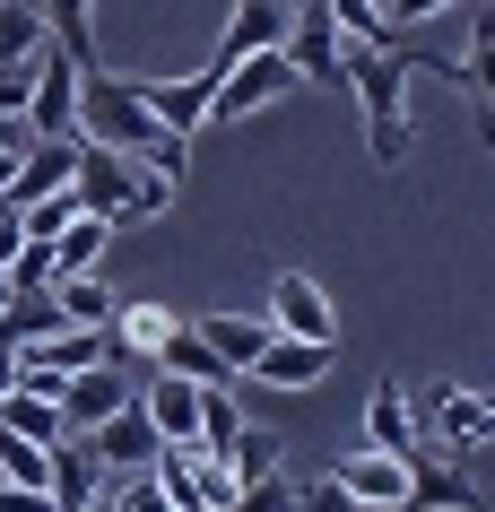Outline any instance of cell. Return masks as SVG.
Here are the masks:
<instances>
[{"label":"cell","mask_w":495,"mask_h":512,"mask_svg":"<svg viewBox=\"0 0 495 512\" xmlns=\"http://www.w3.org/2000/svg\"><path fill=\"white\" fill-rule=\"evenodd\" d=\"M174 191L165 174H148V165H131L122 148H96V139H79V165H70V200L79 209H96L105 226H131V217H165L174 209Z\"/></svg>","instance_id":"1"},{"label":"cell","mask_w":495,"mask_h":512,"mask_svg":"<svg viewBox=\"0 0 495 512\" xmlns=\"http://www.w3.org/2000/svg\"><path fill=\"white\" fill-rule=\"evenodd\" d=\"M409 70H426V61L409 53H365V44H348V87H357L365 105V148H374V165H400L409 157Z\"/></svg>","instance_id":"2"},{"label":"cell","mask_w":495,"mask_h":512,"mask_svg":"<svg viewBox=\"0 0 495 512\" xmlns=\"http://www.w3.org/2000/svg\"><path fill=\"white\" fill-rule=\"evenodd\" d=\"M157 131H165V122H148V105L131 96V79H113V70H87V79H79V139L139 157Z\"/></svg>","instance_id":"3"},{"label":"cell","mask_w":495,"mask_h":512,"mask_svg":"<svg viewBox=\"0 0 495 512\" xmlns=\"http://www.w3.org/2000/svg\"><path fill=\"white\" fill-rule=\"evenodd\" d=\"M148 478L165 486V504H174V512H226V504H235V469H226L218 452H200V443H165Z\"/></svg>","instance_id":"4"},{"label":"cell","mask_w":495,"mask_h":512,"mask_svg":"<svg viewBox=\"0 0 495 512\" xmlns=\"http://www.w3.org/2000/svg\"><path fill=\"white\" fill-rule=\"evenodd\" d=\"M296 87H304V79H296V61L270 44V53H244L218 87H209V113H218V122H252V113H270L278 96H296Z\"/></svg>","instance_id":"5"},{"label":"cell","mask_w":495,"mask_h":512,"mask_svg":"<svg viewBox=\"0 0 495 512\" xmlns=\"http://www.w3.org/2000/svg\"><path fill=\"white\" fill-rule=\"evenodd\" d=\"M79 61L61 53V44H44V53H35V96H27V113H18V122H27L35 139H79Z\"/></svg>","instance_id":"6"},{"label":"cell","mask_w":495,"mask_h":512,"mask_svg":"<svg viewBox=\"0 0 495 512\" xmlns=\"http://www.w3.org/2000/svg\"><path fill=\"white\" fill-rule=\"evenodd\" d=\"M261 322H270V339H322V348H339V313H330L322 278H304V270H278L270 278Z\"/></svg>","instance_id":"7"},{"label":"cell","mask_w":495,"mask_h":512,"mask_svg":"<svg viewBox=\"0 0 495 512\" xmlns=\"http://www.w3.org/2000/svg\"><path fill=\"white\" fill-rule=\"evenodd\" d=\"M278 53L296 61V79H339V87H348V35L322 18V0H287V35H278Z\"/></svg>","instance_id":"8"},{"label":"cell","mask_w":495,"mask_h":512,"mask_svg":"<svg viewBox=\"0 0 495 512\" xmlns=\"http://www.w3.org/2000/svg\"><path fill=\"white\" fill-rule=\"evenodd\" d=\"M87 452H96V469L105 478H139V469H157V426H148V408H139V391L122 408H113L105 426H87Z\"/></svg>","instance_id":"9"},{"label":"cell","mask_w":495,"mask_h":512,"mask_svg":"<svg viewBox=\"0 0 495 512\" xmlns=\"http://www.w3.org/2000/svg\"><path fill=\"white\" fill-rule=\"evenodd\" d=\"M330 478H339V495H348L357 512H400V504H409V460L374 452V443H357Z\"/></svg>","instance_id":"10"},{"label":"cell","mask_w":495,"mask_h":512,"mask_svg":"<svg viewBox=\"0 0 495 512\" xmlns=\"http://www.w3.org/2000/svg\"><path fill=\"white\" fill-rule=\"evenodd\" d=\"M131 391H139V382L122 374V365H87V374H70V382L53 391V408H61V426H70V434H87V426H105Z\"/></svg>","instance_id":"11"},{"label":"cell","mask_w":495,"mask_h":512,"mask_svg":"<svg viewBox=\"0 0 495 512\" xmlns=\"http://www.w3.org/2000/svg\"><path fill=\"white\" fill-rule=\"evenodd\" d=\"M209 70H183V79H131V96L148 105V122H165V131L200 139V122H209Z\"/></svg>","instance_id":"12"},{"label":"cell","mask_w":495,"mask_h":512,"mask_svg":"<svg viewBox=\"0 0 495 512\" xmlns=\"http://www.w3.org/2000/svg\"><path fill=\"white\" fill-rule=\"evenodd\" d=\"M70 165H79V139H27V157H18L9 191H0V209H35V200L70 191Z\"/></svg>","instance_id":"13"},{"label":"cell","mask_w":495,"mask_h":512,"mask_svg":"<svg viewBox=\"0 0 495 512\" xmlns=\"http://www.w3.org/2000/svg\"><path fill=\"white\" fill-rule=\"evenodd\" d=\"M139 408H148L157 443H200V382H183V374H165V365H148V382H139Z\"/></svg>","instance_id":"14"},{"label":"cell","mask_w":495,"mask_h":512,"mask_svg":"<svg viewBox=\"0 0 495 512\" xmlns=\"http://www.w3.org/2000/svg\"><path fill=\"white\" fill-rule=\"evenodd\" d=\"M330 365H339V348H322V339H270V348L252 356L244 374H252V382H270V391H313Z\"/></svg>","instance_id":"15"},{"label":"cell","mask_w":495,"mask_h":512,"mask_svg":"<svg viewBox=\"0 0 495 512\" xmlns=\"http://www.w3.org/2000/svg\"><path fill=\"white\" fill-rule=\"evenodd\" d=\"M278 35H287V0H235V18L218 35V61H209V79H226L244 53H270Z\"/></svg>","instance_id":"16"},{"label":"cell","mask_w":495,"mask_h":512,"mask_svg":"<svg viewBox=\"0 0 495 512\" xmlns=\"http://www.w3.org/2000/svg\"><path fill=\"white\" fill-rule=\"evenodd\" d=\"M365 443L374 452H391V460H426V443H417V417H409V391L400 382H374V400H365Z\"/></svg>","instance_id":"17"},{"label":"cell","mask_w":495,"mask_h":512,"mask_svg":"<svg viewBox=\"0 0 495 512\" xmlns=\"http://www.w3.org/2000/svg\"><path fill=\"white\" fill-rule=\"evenodd\" d=\"M183 330V313L174 304H113V322H105V339H113V356H148L157 365V348Z\"/></svg>","instance_id":"18"},{"label":"cell","mask_w":495,"mask_h":512,"mask_svg":"<svg viewBox=\"0 0 495 512\" xmlns=\"http://www.w3.org/2000/svg\"><path fill=\"white\" fill-rule=\"evenodd\" d=\"M44 495H53V512H79L105 495V469H96V452H79L70 434L53 443V469H44Z\"/></svg>","instance_id":"19"},{"label":"cell","mask_w":495,"mask_h":512,"mask_svg":"<svg viewBox=\"0 0 495 512\" xmlns=\"http://www.w3.org/2000/svg\"><path fill=\"white\" fill-rule=\"evenodd\" d=\"M478 504H487V495H478L461 469H443V460H417V469H409V504H400V512H478Z\"/></svg>","instance_id":"20"},{"label":"cell","mask_w":495,"mask_h":512,"mask_svg":"<svg viewBox=\"0 0 495 512\" xmlns=\"http://www.w3.org/2000/svg\"><path fill=\"white\" fill-rule=\"evenodd\" d=\"M35 18H44V35H53L79 70H105V61H96V0H35Z\"/></svg>","instance_id":"21"},{"label":"cell","mask_w":495,"mask_h":512,"mask_svg":"<svg viewBox=\"0 0 495 512\" xmlns=\"http://www.w3.org/2000/svg\"><path fill=\"white\" fill-rule=\"evenodd\" d=\"M200 339H209V348H218V365L226 374H244L252 356L270 348V322H261V313H209V322H192Z\"/></svg>","instance_id":"22"},{"label":"cell","mask_w":495,"mask_h":512,"mask_svg":"<svg viewBox=\"0 0 495 512\" xmlns=\"http://www.w3.org/2000/svg\"><path fill=\"white\" fill-rule=\"evenodd\" d=\"M435 434L452 443V452H478V443L495 434V408L478 400V391H461V382H452V391H435Z\"/></svg>","instance_id":"23"},{"label":"cell","mask_w":495,"mask_h":512,"mask_svg":"<svg viewBox=\"0 0 495 512\" xmlns=\"http://www.w3.org/2000/svg\"><path fill=\"white\" fill-rule=\"evenodd\" d=\"M44 296L61 304V322H70V330H105L113 322V296H105V278H96V270H61Z\"/></svg>","instance_id":"24"},{"label":"cell","mask_w":495,"mask_h":512,"mask_svg":"<svg viewBox=\"0 0 495 512\" xmlns=\"http://www.w3.org/2000/svg\"><path fill=\"white\" fill-rule=\"evenodd\" d=\"M105 243H113V226H105L96 209H79V217L53 235V278H61V270H96V261H105Z\"/></svg>","instance_id":"25"},{"label":"cell","mask_w":495,"mask_h":512,"mask_svg":"<svg viewBox=\"0 0 495 512\" xmlns=\"http://www.w3.org/2000/svg\"><path fill=\"white\" fill-rule=\"evenodd\" d=\"M157 365H165V374H183V382H235V374L218 365V348H209L192 322H183V330H174V339L157 348Z\"/></svg>","instance_id":"26"},{"label":"cell","mask_w":495,"mask_h":512,"mask_svg":"<svg viewBox=\"0 0 495 512\" xmlns=\"http://www.w3.org/2000/svg\"><path fill=\"white\" fill-rule=\"evenodd\" d=\"M226 469H235V486L270 478V469H287V452H278L270 426H235V443H226Z\"/></svg>","instance_id":"27"},{"label":"cell","mask_w":495,"mask_h":512,"mask_svg":"<svg viewBox=\"0 0 495 512\" xmlns=\"http://www.w3.org/2000/svg\"><path fill=\"white\" fill-rule=\"evenodd\" d=\"M0 434H27V443H61V408L53 400H35V391H9V400H0Z\"/></svg>","instance_id":"28"},{"label":"cell","mask_w":495,"mask_h":512,"mask_svg":"<svg viewBox=\"0 0 495 512\" xmlns=\"http://www.w3.org/2000/svg\"><path fill=\"white\" fill-rule=\"evenodd\" d=\"M322 18H330L339 35H348V44H365V53H383V44H391L383 0H322Z\"/></svg>","instance_id":"29"},{"label":"cell","mask_w":495,"mask_h":512,"mask_svg":"<svg viewBox=\"0 0 495 512\" xmlns=\"http://www.w3.org/2000/svg\"><path fill=\"white\" fill-rule=\"evenodd\" d=\"M53 330H70V322H61V304L44 296V287H35V296H9V313H0V339H18V348H27V339H53Z\"/></svg>","instance_id":"30"},{"label":"cell","mask_w":495,"mask_h":512,"mask_svg":"<svg viewBox=\"0 0 495 512\" xmlns=\"http://www.w3.org/2000/svg\"><path fill=\"white\" fill-rule=\"evenodd\" d=\"M44 44H53V35L35 18V0H0V61H35Z\"/></svg>","instance_id":"31"},{"label":"cell","mask_w":495,"mask_h":512,"mask_svg":"<svg viewBox=\"0 0 495 512\" xmlns=\"http://www.w3.org/2000/svg\"><path fill=\"white\" fill-rule=\"evenodd\" d=\"M235 426H244V408H235V391H226V382H200V452H218V460H226Z\"/></svg>","instance_id":"32"},{"label":"cell","mask_w":495,"mask_h":512,"mask_svg":"<svg viewBox=\"0 0 495 512\" xmlns=\"http://www.w3.org/2000/svg\"><path fill=\"white\" fill-rule=\"evenodd\" d=\"M105 504L113 512H174V504H165V486L148 478V469H139V478H105Z\"/></svg>","instance_id":"33"},{"label":"cell","mask_w":495,"mask_h":512,"mask_svg":"<svg viewBox=\"0 0 495 512\" xmlns=\"http://www.w3.org/2000/svg\"><path fill=\"white\" fill-rule=\"evenodd\" d=\"M70 217H79V200H70V191H53V200H35V209H18V226H27V243H53L61 226H70Z\"/></svg>","instance_id":"34"},{"label":"cell","mask_w":495,"mask_h":512,"mask_svg":"<svg viewBox=\"0 0 495 512\" xmlns=\"http://www.w3.org/2000/svg\"><path fill=\"white\" fill-rule=\"evenodd\" d=\"M287 504H296V486H287V469H270V478L235 486V504H226V512H287Z\"/></svg>","instance_id":"35"},{"label":"cell","mask_w":495,"mask_h":512,"mask_svg":"<svg viewBox=\"0 0 495 512\" xmlns=\"http://www.w3.org/2000/svg\"><path fill=\"white\" fill-rule=\"evenodd\" d=\"M35 96V61H0V122H18Z\"/></svg>","instance_id":"36"},{"label":"cell","mask_w":495,"mask_h":512,"mask_svg":"<svg viewBox=\"0 0 495 512\" xmlns=\"http://www.w3.org/2000/svg\"><path fill=\"white\" fill-rule=\"evenodd\" d=\"M287 512H357L348 495H339V478H322V486H296V504Z\"/></svg>","instance_id":"37"},{"label":"cell","mask_w":495,"mask_h":512,"mask_svg":"<svg viewBox=\"0 0 495 512\" xmlns=\"http://www.w3.org/2000/svg\"><path fill=\"white\" fill-rule=\"evenodd\" d=\"M435 9H452V0H383V18H391V35H400V27H426V18H435Z\"/></svg>","instance_id":"38"},{"label":"cell","mask_w":495,"mask_h":512,"mask_svg":"<svg viewBox=\"0 0 495 512\" xmlns=\"http://www.w3.org/2000/svg\"><path fill=\"white\" fill-rule=\"evenodd\" d=\"M0 512H53V495H35V486H0Z\"/></svg>","instance_id":"39"},{"label":"cell","mask_w":495,"mask_h":512,"mask_svg":"<svg viewBox=\"0 0 495 512\" xmlns=\"http://www.w3.org/2000/svg\"><path fill=\"white\" fill-rule=\"evenodd\" d=\"M18 157H27V148H0V191H9V174H18Z\"/></svg>","instance_id":"40"},{"label":"cell","mask_w":495,"mask_h":512,"mask_svg":"<svg viewBox=\"0 0 495 512\" xmlns=\"http://www.w3.org/2000/svg\"><path fill=\"white\" fill-rule=\"evenodd\" d=\"M79 512H113V504H105V495H96V504H79Z\"/></svg>","instance_id":"41"},{"label":"cell","mask_w":495,"mask_h":512,"mask_svg":"<svg viewBox=\"0 0 495 512\" xmlns=\"http://www.w3.org/2000/svg\"><path fill=\"white\" fill-rule=\"evenodd\" d=\"M0 313H9V278H0Z\"/></svg>","instance_id":"42"}]
</instances>
